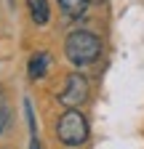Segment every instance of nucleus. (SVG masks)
<instances>
[{"label":"nucleus","instance_id":"nucleus-9","mask_svg":"<svg viewBox=\"0 0 144 149\" xmlns=\"http://www.w3.org/2000/svg\"><path fill=\"white\" fill-rule=\"evenodd\" d=\"M88 3H104V0H88Z\"/></svg>","mask_w":144,"mask_h":149},{"label":"nucleus","instance_id":"nucleus-3","mask_svg":"<svg viewBox=\"0 0 144 149\" xmlns=\"http://www.w3.org/2000/svg\"><path fill=\"white\" fill-rule=\"evenodd\" d=\"M85 96H88V80L83 77V74L75 72V74H69V77H67V83H64V88L59 93V101L64 107H69V109H75L78 104L85 101Z\"/></svg>","mask_w":144,"mask_h":149},{"label":"nucleus","instance_id":"nucleus-1","mask_svg":"<svg viewBox=\"0 0 144 149\" xmlns=\"http://www.w3.org/2000/svg\"><path fill=\"white\" fill-rule=\"evenodd\" d=\"M64 51H67V59L78 67H85V64H94L101 53V40L94 35V32H85V29H78L67 37L64 43Z\"/></svg>","mask_w":144,"mask_h":149},{"label":"nucleus","instance_id":"nucleus-6","mask_svg":"<svg viewBox=\"0 0 144 149\" xmlns=\"http://www.w3.org/2000/svg\"><path fill=\"white\" fill-rule=\"evenodd\" d=\"M56 3H59V6H62V11H64L67 16H72V19L83 16V13H85V8H88V0H56Z\"/></svg>","mask_w":144,"mask_h":149},{"label":"nucleus","instance_id":"nucleus-7","mask_svg":"<svg viewBox=\"0 0 144 149\" xmlns=\"http://www.w3.org/2000/svg\"><path fill=\"white\" fill-rule=\"evenodd\" d=\"M8 123H11V112H8L6 107H0V133L8 128Z\"/></svg>","mask_w":144,"mask_h":149},{"label":"nucleus","instance_id":"nucleus-4","mask_svg":"<svg viewBox=\"0 0 144 149\" xmlns=\"http://www.w3.org/2000/svg\"><path fill=\"white\" fill-rule=\"evenodd\" d=\"M48 64H51V56L45 53V51H38L29 59V77L32 80H40L43 74H45V69H48Z\"/></svg>","mask_w":144,"mask_h":149},{"label":"nucleus","instance_id":"nucleus-2","mask_svg":"<svg viewBox=\"0 0 144 149\" xmlns=\"http://www.w3.org/2000/svg\"><path fill=\"white\" fill-rule=\"evenodd\" d=\"M56 136L64 146H80L88 139V123L78 109H67L56 123Z\"/></svg>","mask_w":144,"mask_h":149},{"label":"nucleus","instance_id":"nucleus-8","mask_svg":"<svg viewBox=\"0 0 144 149\" xmlns=\"http://www.w3.org/2000/svg\"><path fill=\"white\" fill-rule=\"evenodd\" d=\"M29 149H40V144H38V139H32V144H29Z\"/></svg>","mask_w":144,"mask_h":149},{"label":"nucleus","instance_id":"nucleus-5","mask_svg":"<svg viewBox=\"0 0 144 149\" xmlns=\"http://www.w3.org/2000/svg\"><path fill=\"white\" fill-rule=\"evenodd\" d=\"M29 6V13H32V22L35 24H45L48 22V0H27Z\"/></svg>","mask_w":144,"mask_h":149}]
</instances>
